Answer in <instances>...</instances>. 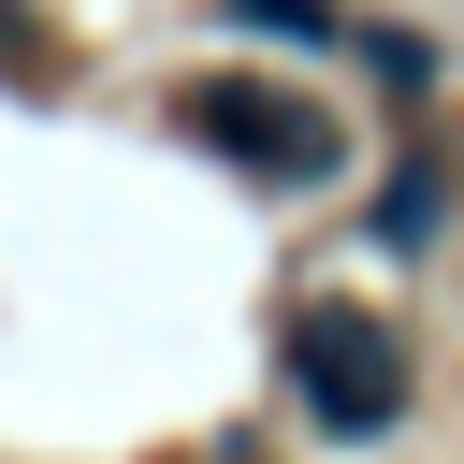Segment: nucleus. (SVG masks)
Instances as JSON below:
<instances>
[{"label":"nucleus","mask_w":464,"mask_h":464,"mask_svg":"<svg viewBox=\"0 0 464 464\" xmlns=\"http://www.w3.org/2000/svg\"><path fill=\"white\" fill-rule=\"evenodd\" d=\"M232 29H290V44H348L334 0H232Z\"/></svg>","instance_id":"nucleus-3"},{"label":"nucleus","mask_w":464,"mask_h":464,"mask_svg":"<svg viewBox=\"0 0 464 464\" xmlns=\"http://www.w3.org/2000/svg\"><path fill=\"white\" fill-rule=\"evenodd\" d=\"M188 130H203L218 160L276 174V188H319V174H334V116H319V102H290V87H261V72L203 87V102H188Z\"/></svg>","instance_id":"nucleus-2"},{"label":"nucleus","mask_w":464,"mask_h":464,"mask_svg":"<svg viewBox=\"0 0 464 464\" xmlns=\"http://www.w3.org/2000/svg\"><path fill=\"white\" fill-rule=\"evenodd\" d=\"M290 392H304L319 435H392V420H406V348H392V319H377V304H304V319H290Z\"/></svg>","instance_id":"nucleus-1"}]
</instances>
